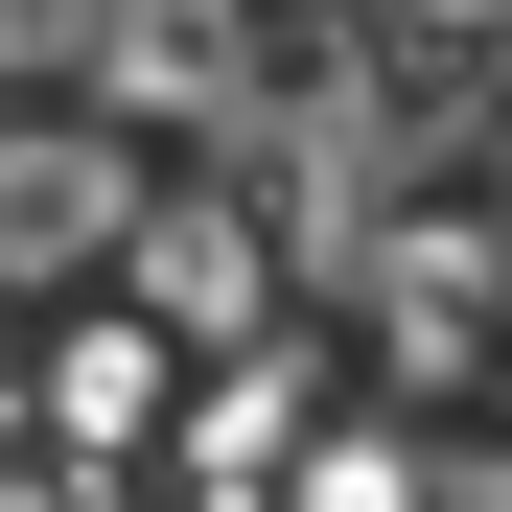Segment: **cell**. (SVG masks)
<instances>
[{
    "label": "cell",
    "instance_id": "cell-5",
    "mask_svg": "<svg viewBox=\"0 0 512 512\" xmlns=\"http://www.w3.org/2000/svg\"><path fill=\"white\" fill-rule=\"evenodd\" d=\"M163 373H187V350H163L140 303H70L47 350H24V443H70V466H117V443H163Z\"/></svg>",
    "mask_w": 512,
    "mask_h": 512
},
{
    "label": "cell",
    "instance_id": "cell-7",
    "mask_svg": "<svg viewBox=\"0 0 512 512\" xmlns=\"http://www.w3.org/2000/svg\"><path fill=\"white\" fill-rule=\"evenodd\" d=\"M70 47H94V0H0V94H70Z\"/></svg>",
    "mask_w": 512,
    "mask_h": 512
},
{
    "label": "cell",
    "instance_id": "cell-2",
    "mask_svg": "<svg viewBox=\"0 0 512 512\" xmlns=\"http://www.w3.org/2000/svg\"><path fill=\"white\" fill-rule=\"evenodd\" d=\"M94 280L163 326V350H210V326H280V233H256V187L210 163V187H140V210H117Z\"/></svg>",
    "mask_w": 512,
    "mask_h": 512
},
{
    "label": "cell",
    "instance_id": "cell-6",
    "mask_svg": "<svg viewBox=\"0 0 512 512\" xmlns=\"http://www.w3.org/2000/svg\"><path fill=\"white\" fill-rule=\"evenodd\" d=\"M303 512H443V466H419V443H326V466H303Z\"/></svg>",
    "mask_w": 512,
    "mask_h": 512
},
{
    "label": "cell",
    "instance_id": "cell-4",
    "mask_svg": "<svg viewBox=\"0 0 512 512\" xmlns=\"http://www.w3.org/2000/svg\"><path fill=\"white\" fill-rule=\"evenodd\" d=\"M117 210H140V140H117L94 94H70V117H24V94H0V303H24V280H94V256H117Z\"/></svg>",
    "mask_w": 512,
    "mask_h": 512
},
{
    "label": "cell",
    "instance_id": "cell-1",
    "mask_svg": "<svg viewBox=\"0 0 512 512\" xmlns=\"http://www.w3.org/2000/svg\"><path fill=\"white\" fill-rule=\"evenodd\" d=\"M70 94H94L117 140H233L256 117V0H94Z\"/></svg>",
    "mask_w": 512,
    "mask_h": 512
},
{
    "label": "cell",
    "instance_id": "cell-9",
    "mask_svg": "<svg viewBox=\"0 0 512 512\" xmlns=\"http://www.w3.org/2000/svg\"><path fill=\"white\" fill-rule=\"evenodd\" d=\"M443 512H512V443H466V466H443Z\"/></svg>",
    "mask_w": 512,
    "mask_h": 512
},
{
    "label": "cell",
    "instance_id": "cell-3",
    "mask_svg": "<svg viewBox=\"0 0 512 512\" xmlns=\"http://www.w3.org/2000/svg\"><path fill=\"white\" fill-rule=\"evenodd\" d=\"M350 280H373V350L443 396V373H489V326H512V233H489V210H373Z\"/></svg>",
    "mask_w": 512,
    "mask_h": 512
},
{
    "label": "cell",
    "instance_id": "cell-8",
    "mask_svg": "<svg viewBox=\"0 0 512 512\" xmlns=\"http://www.w3.org/2000/svg\"><path fill=\"white\" fill-rule=\"evenodd\" d=\"M0 512H117V489H94V466L47 443V466H0Z\"/></svg>",
    "mask_w": 512,
    "mask_h": 512
}]
</instances>
